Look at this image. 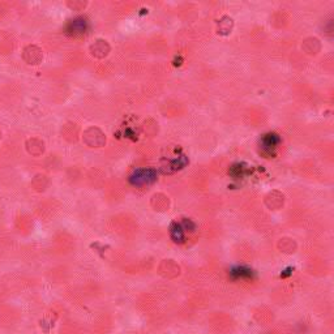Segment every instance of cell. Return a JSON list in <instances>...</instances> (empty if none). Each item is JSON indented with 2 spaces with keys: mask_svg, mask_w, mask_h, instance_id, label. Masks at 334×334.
<instances>
[{
  "mask_svg": "<svg viewBox=\"0 0 334 334\" xmlns=\"http://www.w3.org/2000/svg\"><path fill=\"white\" fill-rule=\"evenodd\" d=\"M86 26L88 24L85 18H76L69 24V30L72 31L73 34H81V33H85Z\"/></svg>",
  "mask_w": 334,
  "mask_h": 334,
  "instance_id": "cell-2",
  "label": "cell"
},
{
  "mask_svg": "<svg viewBox=\"0 0 334 334\" xmlns=\"http://www.w3.org/2000/svg\"><path fill=\"white\" fill-rule=\"evenodd\" d=\"M171 236L172 239L175 241H183V239H184V234H183V228L180 224L178 223H174L171 226Z\"/></svg>",
  "mask_w": 334,
  "mask_h": 334,
  "instance_id": "cell-4",
  "label": "cell"
},
{
  "mask_svg": "<svg viewBox=\"0 0 334 334\" xmlns=\"http://www.w3.org/2000/svg\"><path fill=\"white\" fill-rule=\"evenodd\" d=\"M157 179V172L153 169H138L129 178V182L134 186H144Z\"/></svg>",
  "mask_w": 334,
  "mask_h": 334,
  "instance_id": "cell-1",
  "label": "cell"
},
{
  "mask_svg": "<svg viewBox=\"0 0 334 334\" xmlns=\"http://www.w3.org/2000/svg\"><path fill=\"white\" fill-rule=\"evenodd\" d=\"M231 273H232V276L236 277V278H248V277H251L252 274L251 270L247 268H235Z\"/></svg>",
  "mask_w": 334,
  "mask_h": 334,
  "instance_id": "cell-5",
  "label": "cell"
},
{
  "mask_svg": "<svg viewBox=\"0 0 334 334\" xmlns=\"http://www.w3.org/2000/svg\"><path fill=\"white\" fill-rule=\"evenodd\" d=\"M278 142H279V137L274 133L266 134L265 137L262 138V145H264V148L269 149V150H270L272 148H276V145L278 144Z\"/></svg>",
  "mask_w": 334,
  "mask_h": 334,
  "instance_id": "cell-3",
  "label": "cell"
}]
</instances>
